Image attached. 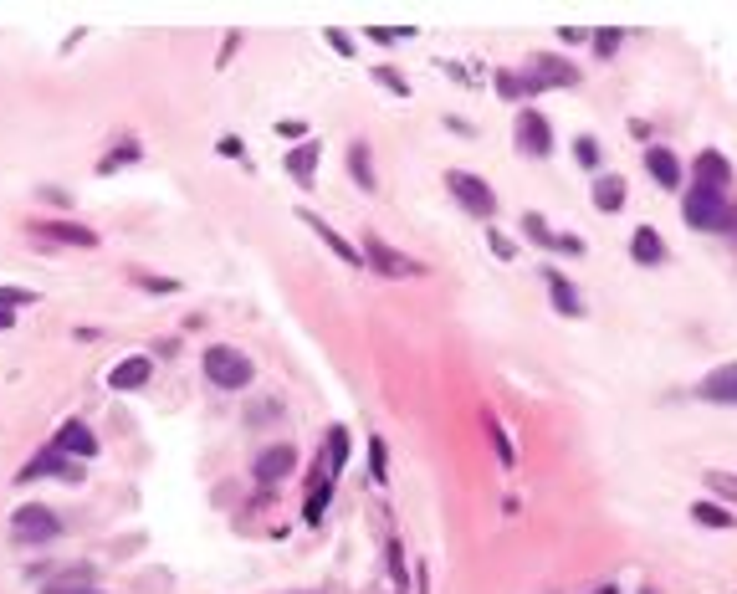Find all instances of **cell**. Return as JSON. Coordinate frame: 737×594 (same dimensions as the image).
<instances>
[{"label":"cell","mask_w":737,"mask_h":594,"mask_svg":"<svg viewBox=\"0 0 737 594\" xmlns=\"http://www.w3.org/2000/svg\"><path fill=\"white\" fill-rule=\"evenodd\" d=\"M31 236L57 241V246H82V251H93V246L103 241L93 226H77V221H41V226H31Z\"/></svg>","instance_id":"cell-12"},{"label":"cell","mask_w":737,"mask_h":594,"mask_svg":"<svg viewBox=\"0 0 737 594\" xmlns=\"http://www.w3.org/2000/svg\"><path fill=\"white\" fill-rule=\"evenodd\" d=\"M589 41H594V57H615V52H620V31H615V26H599Z\"/></svg>","instance_id":"cell-29"},{"label":"cell","mask_w":737,"mask_h":594,"mask_svg":"<svg viewBox=\"0 0 737 594\" xmlns=\"http://www.w3.org/2000/svg\"><path fill=\"white\" fill-rule=\"evenodd\" d=\"M630 257H635L640 267H661V262H666V241H661V231H656V226H640V231L630 236Z\"/></svg>","instance_id":"cell-19"},{"label":"cell","mask_w":737,"mask_h":594,"mask_svg":"<svg viewBox=\"0 0 737 594\" xmlns=\"http://www.w3.org/2000/svg\"><path fill=\"white\" fill-rule=\"evenodd\" d=\"M369 36H374V41H379V47H389V41H400V36H405V31H400V26H374V31H369Z\"/></svg>","instance_id":"cell-39"},{"label":"cell","mask_w":737,"mask_h":594,"mask_svg":"<svg viewBox=\"0 0 737 594\" xmlns=\"http://www.w3.org/2000/svg\"><path fill=\"white\" fill-rule=\"evenodd\" d=\"M645 175L656 180L661 190H681V159L671 149H661V144H650L645 149Z\"/></svg>","instance_id":"cell-18"},{"label":"cell","mask_w":737,"mask_h":594,"mask_svg":"<svg viewBox=\"0 0 737 594\" xmlns=\"http://www.w3.org/2000/svg\"><path fill=\"white\" fill-rule=\"evenodd\" d=\"M497 93L502 98H523V77H517V72H497Z\"/></svg>","instance_id":"cell-35"},{"label":"cell","mask_w":737,"mask_h":594,"mask_svg":"<svg viewBox=\"0 0 737 594\" xmlns=\"http://www.w3.org/2000/svg\"><path fill=\"white\" fill-rule=\"evenodd\" d=\"M323 461H328V477L343 472V461H349V431H343V426L328 431V451H323Z\"/></svg>","instance_id":"cell-24"},{"label":"cell","mask_w":737,"mask_h":594,"mask_svg":"<svg viewBox=\"0 0 737 594\" xmlns=\"http://www.w3.org/2000/svg\"><path fill=\"white\" fill-rule=\"evenodd\" d=\"M41 594H103L98 584H47Z\"/></svg>","instance_id":"cell-38"},{"label":"cell","mask_w":737,"mask_h":594,"mask_svg":"<svg viewBox=\"0 0 737 594\" xmlns=\"http://www.w3.org/2000/svg\"><path fill=\"white\" fill-rule=\"evenodd\" d=\"M625 180L620 175H599L594 180V210H599V216H615V210H625Z\"/></svg>","instance_id":"cell-20"},{"label":"cell","mask_w":737,"mask_h":594,"mask_svg":"<svg viewBox=\"0 0 737 594\" xmlns=\"http://www.w3.org/2000/svg\"><path fill=\"white\" fill-rule=\"evenodd\" d=\"M236 47H241V36H236V31H231V36H226V47H221V67H226V62H231V52H236Z\"/></svg>","instance_id":"cell-44"},{"label":"cell","mask_w":737,"mask_h":594,"mask_svg":"<svg viewBox=\"0 0 737 594\" xmlns=\"http://www.w3.org/2000/svg\"><path fill=\"white\" fill-rule=\"evenodd\" d=\"M553 251H563V257H584V241L574 231H553Z\"/></svg>","instance_id":"cell-33"},{"label":"cell","mask_w":737,"mask_h":594,"mask_svg":"<svg viewBox=\"0 0 737 594\" xmlns=\"http://www.w3.org/2000/svg\"><path fill=\"white\" fill-rule=\"evenodd\" d=\"M558 41H569V47H579V41H589V31H574V26H563Z\"/></svg>","instance_id":"cell-41"},{"label":"cell","mask_w":737,"mask_h":594,"mask_svg":"<svg viewBox=\"0 0 737 594\" xmlns=\"http://www.w3.org/2000/svg\"><path fill=\"white\" fill-rule=\"evenodd\" d=\"M139 159H144V149H139V139H123V144H118V149H113V154H108V159L98 164V175H113V169H118V164H139Z\"/></svg>","instance_id":"cell-25"},{"label":"cell","mask_w":737,"mask_h":594,"mask_svg":"<svg viewBox=\"0 0 737 594\" xmlns=\"http://www.w3.org/2000/svg\"><path fill=\"white\" fill-rule=\"evenodd\" d=\"M517 149H523L528 159H548L553 154V129H548V118L523 108L517 113Z\"/></svg>","instance_id":"cell-8"},{"label":"cell","mask_w":737,"mask_h":594,"mask_svg":"<svg viewBox=\"0 0 737 594\" xmlns=\"http://www.w3.org/2000/svg\"><path fill=\"white\" fill-rule=\"evenodd\" d=\"M52 446L62 456H72V461H93L98 456V436H93L88 420H62V431L52 436Z\"/></svg>","instance_id":"cell-10"},{"label":"cell","mask_w":737,"mask_h":594,"mask_svg":"<svg viewBox=\"0 0 737 594\" xmlns=\"http://www.w3.org/2000/svg\"><path fill=\"white\" fill-rule=\"evenodd\" d=\"M446 190L456 195L461 210H471V216H492V210H497L492 185H487L482 175H471V169H451V175H446Z\"/></svg>","instance_id":"cell-6"},{"label":"cell","mask_w":737,"mask_h":594,"mask_svg":"<svg viewBox=\"0 0 737 594\" xmlns=\"http://www.w3.org/2000/svg\"><path fill=\"white\" fill-rule=\"evenodd\" d=\"M523 236H528L533 246H548V251H553V231H548V221L538 216V210H523Z\"/></svg>","instance_id":"cell-27"},{"label":"cell","mask_w":737,"mask_h":594,"mask_svg":"<svg viewBox=\"0 0 737 594\" xmlns=\"http://www.w3.org/2000/svg\"><path fill=\"white\" fill-rule=\"evenodd\" d=\"M292 466H297V451H292V441H272L267 451H256V461H251V477L262 482V487H277V482H287V477H292Z\"/></svg>","instance_id":"cell-7"},{"label":"cell","mask_w":737,"mask_h":594,"mask_svg":"<svg viewBox=\"0 0 737 594\" xmlns=\"http://www.w3.org/2000/svg\"><path fill=\"white\" fill-rule=\"evenodd\" d=\"M538 277L548 282V297H553V313H558V318H579V313H584V297H579V287H574L569 277H563L558 267H543Z\"/></svg>","instance_id":"cell-15"},{"label":"cell","mask_w":737,"mask_h":594,"mask_svg":"<svg viewBox=\"0 0 737 594\" xmlns=\"http://www.w3.org/2000/svg\"><path fill=\"white\" fill-rule=\"evenodd\" d=\"M200 369H205V379H210L215 390H246L251 379H256V364L236 344H210L200 354Z\"/></svg>","instance_id":"cell-1"},{"label":"cell","mask_w":737,"mask_h":594,"mask_svg":"<svg viewBox=\"0 0 737 594\" xmlns=\"http://www.w3.org/2000/svg\"><path fill=\"white\" fill-rule=\"evenodd\" d=\"M691 185H702V190H717V195H727V185H732V164H727V154H717V149H702L697 159H691Z\"/></svg>","instance_id":"cell-9"},{"label":"cell","mask_w":737,"mask_h":594,"mask_svg":"<svg viewBox=\"0 0 737 594\" xmlns=\"http://www.w3.org/2000/svg\"><path fill=\"white\" fill-rule=\"evenodd\" d=\"M364 262L374 267V277H389V282H405V277H420L425 272V262H415V257H405V251H395V246H389L384 236H364Z\"/></svg>","instance_id":"cell-4"},{"label":"cell","mask_w":737,"mask_h":594,"mask_svg":"<svg viewBox=\"0 0 737 594\" xmlns=\"http://www.w3.org/2000/svg\"><path fill=\"white\" fill-rule=\"evenodd\" d=\"M277 134H282V139H297V144H302V123H277Z\"/></svg>","instance_id":"cell-42"},{"label":"cell","mask_w":737,"mask_h":594,"mask_svg":"<svg viewBox=\"0 0 737 594\" xmlns=\"http://www.w3.org/2000/svg\"><path fill=\"white\" fill-rule=\"evenodd\" d=\"M574 159H579L584 169H599V159H604V154H599V139H594V134H579V139H574Z\"/></svg>","instance_id":"cell-28"},{"label":"cell","mask_w":737,"mask_h":594,"mask_svg":"<svg viewBox=\"0 0 737 594\" xmlns=\"http://www.w3.org/2000/svg\"><path fill=\"white\" fill-rule=\"evenodd\" d=\"M369 461H374V482L384 487L389 482V456H384V441L379 436H369Z\"/></svg>","instance_id":"cell-32"},{"label":"cell","mask_w":737,"mask_h":594,"mask_svg":"<svg viewBox=\"0 0 737 594\" xmlns=\"http://www.w3.org/2000/svg\"><path fill=\"white\" fill-rule=\"evenodd\" d=\"M697 400H707V405H737V359H727V364H717L712 374L697 379Z\"/></svg>","instance_id":"cell-11"},{"label":"cell","mask_w":737,"mask_h":594,"mask_svg":"<svg viewBox=\"0 0 737 594\" xmlns=\"http://www.w3.org/2000/svg\"><path fill=\"white\" fill-rule=\"evenodd\" d=\"M487 241H492V251H497L502 262H512V257H517V246H512V241H507L502 231H487Z\"/></svg>","instance_id":"cell-36"},{"label":"cell","mask_w":737,"mask_h":594,"mask_svg":"<svg viewBox=\"0 0 737 594\" xmlns=\"http://www.w3.org/2000/svg\"><path fill=\"white\" fill-rule=\"evenodd\" d=\"M589 594H620V584H599V589H589Z\"/></svg>","instance_id":"cell-45"},{"label":"cell","mask_w":737,"mask_h":594,"mask_svg":"<svg viewBox=\"0 0 737 594\" xmlns=\"http://www.w3.org/2000/svg\"><path fill=\"white\" fill-rule=\"evenodd\" d=\"M11 538L16 543H57L62 538V518L52 513L47 502H26V507H16L11 513Z\"/></svg>","instance_id":"cell-3"},{"label":"cell","mask_w":737,"mask_h":594,"mask_svg":"<svg viewBox=\"0 0 737 594\" xmlns=\"http://www.w3.org/2000/svg\"><path fill=\"white\" fill-rule=\"evenodd\" d=\"M691 523H702V528H737V513L727 502H691Z\"/></svg>","instance_id":"cell-21"},{"label":"cell","mask_w":737,"mask_h":594,"mask_svg":"<svg viewBox=\"0 0 737 594\" xmlns=\"http://www.w3.org/2000/svg\"><path fill=\"white\" fill-rule=\"evenodd\" d=\"M732 231H737V205H732Z\"/></svg>","instance_id":"cell-46"},{"label":"cell","mask_w":737,"mask_h":594,"mask_svg":"<svg viewBox=\"0 0 737 594\" xmlns=\"http://www.w3.org/2000/svg\"><path fill=\"white\" fill-rule=\"evenodd\" d=\"M681 221L697 226V231H732V200L717 195V190L691 185V190L681 195Z\"/></svg>","instance_id":"cell-2"},{"label":"cell","mask_w":737,"mask_h":594,"mask_svg":"<svg viewBox=\"0 0 737 594\" xmlns=\"http://www.w3.org/2000/svg\"><path fill=\"white\" fill-rule=\"evenodd\" d=\"M302 226H308V231H313V236H318V241H323V246L333 251V257H338L343 267H359V262H364V251L343 241V236H338V231H333V226H328V221L318 216V210H302Z\"/></svg>","instance_id":"cell-14"},{"label":"cell","mask_w":737,"mask_h":594,"mask_svg":"<svg viewBox=\"0 0 737 594\" xmlns=\"http://www.w3.org/2000/svg\"><path fill=\"white\" fill-rule=\"evenodd\" d=\"M528 72L543 82V88H579V67L569 57H558V52H538Z\"/></svg>","instance_id":"cell-13"},{"label":"cell","mask_w":737,"mask_h":594,"mask_svg":"<svg viewBox=\"0 0 737 594\" xmlns=\"http://www.w3.org/2000/svg\"><path fill=\"white\" fill-rule=\"evenodd\" d=\"M702 482L712 487V497H717V502H732V507H737V472H707Z\"/></svg>","instance_id":"cell-26"},{"label":"cell","mask_w":737,"mask_h":594,"mask_svg":"<svg viewBox=\"0 0 737 594\" xmlns=\"http://www.w3.org/2000/svg\"><path fill=\"white\" fill-rule=\"evenodd\" d=\"M139 287H144V292H180L175 277H139Z\"/></svg>","instance_id":"cell-37"},{"label":"cell","mask_w":737,"mask_h":594,"mask_svg":"<svg viewBox=\"0 0 737 594\" xmlns=\"http://www.w3.org/2000/svg\"><path fill=\"white\" fill-rule=\"evenodd\" d=\"M154 379V359L149 354H134V359H123L108 369V390H144Z\"/></svg>","instance_id":"cell-17"},{"label":"cell","mask_w":737,"mask_h":594,"mask_svg":"<svg viewBox=\"0 0 737 594\" xmlns=\"http://www.w3.org/2000/svg\"><path fill=\"white\" fill-rule=\"evenodd\" d=\"M328 47H333L338 57H354V36H349V31H338V26H328Z\"/></svg>","instance_id":"cell-34"},{"label":"cell","mask_w":737,"mask_h":594,"mask_svg":"<svg viewBox=\"0 0 737 594\" xmlns=\"http://www.w3.org/2000/svg\"><path fill=\"white\" fill-rule=\"evenodd\" d=\"M640 594H661V589H640Z\"/></svg>","instance_id":"cell-47"},{"label":"cell","mask_w":737,"mask_h":594,"mask_svg":"<svg viewBox=\"0 0 737 594\" xmlns=\"http://www.w3.org/2000/svg\"><path fill=\"white\" fill-rule=\"evenodd\" d=\"M36 303H41V297L26 292V287H0V328H11L16 313H21V308H36Z\"/></svg>","instance_id":"cell-22"},{"label":"cell","mask_w":737,"mask_h":594,"mask_svg":"<svg viewBox=\"0 0 737 594\" xmlns=\"http://www.w3.org/2000/svg\"><path fill=\"white\" fill-rule=\"evenodd\" d=\"M36 477H52V482H67V487H77L82 482V461H72V456H62L52 441L47 446H41L26 466H21V472H16V482L26 487V482H36Z\"/></svg>","instance_id":"cell-5"},{"label":"cell","mask_w":737,"mask_h":594,"mask_svg":"<svg viewBox=\"0 0 737 594\" xmlns=\"http://www.w3.org/2000/svg\"><path fill=\"white\" fill-rule=\"evenodd\" d=\"M318 139H302V144H292L287 154H282V169H287V175L302 185V190H313V175H318Z\"/></svg>","instance_id":"cell-16"},{"label":"cell","mask_w":737,"mask_h":594,"mask_svg":"<svg viewBox=\"0 0 737 594\" xmlns=\"http://www.w3.org/2000/svg\"><path fill=\"white\" fill-rule=\"evenodd\" d=\"M47 584H98V569H93V564H72V569H62V574L47 579Z\"/></svg>","instance_id":"cell-31"},{"label":"cell","mask_w":737,"mask_h":594,"mask_svg":"<svg viewBox=\"0 0 737 594\" xmlns=\"http://www.w3.org/2000/svg\"><path fill=\"white\" fill-rule=\"evenodd\" d=\"M221 154H226V159H241V139L226 134V139H221Z\"/></svg>","instance_id":"cell-43"},{"label":"cell","mask_w":737,"mask_h":594,"mask_svg":"<svg viewBox=\"0 0 737 594\" xmlns=\"http://www.w3.org/2000/svg\"><path fill=\"white\" fill-rule=\"evenodd\" d=\"M374 82H379V88H389L395 98H410V82H405L395 67H374Z\"/></svg>","instance_id":"cell-30"},{"label":"cell","mask_w":737,"mask_h":594,"mask_svg":"<svg viewBox=\"0 0 737 594\" xmlns=\"http://www.w3.org/2000/svg\"><path fill=\"white\" fill-rule=\"evenodd\" d=\"M343 159H349V175H354V185H359V190H374V159H369V144H364V139H354Z\"/></svg>","instance_id":"cell-23"},{"label":"cell","mask_w":737,"mask_h":594,"mask_svg":"<svg viewBox=\"0 0 737 594\" xmlns=\"http://www.w3.org/2000/svg\"><path fill=\"white\" fill-rule=\"evenodd\" d=\"M492 441H497V456H502V466H512V446H507V436L492 426Z\"/></svg>","instance_id":"cell-40"}]
</instances>
